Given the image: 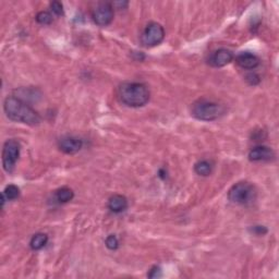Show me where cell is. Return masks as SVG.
I'll return each instance as SVG.
<instances>
[{
	"label": "cell",
	"instance_id": "obj_19",
	"mask_svg": "<svg viewBox=\"0 0 279 279\" xmlns=\"http://www.w3.org/2000/svg\"><path fill=\"white\" fill-rule=\"evenodd\" d=\"M51 13L55 14L57 16H61L63 15V5L60 1H52L49 4Z\"/></svg>",
	"mask_w": 279,
	"mask_h": 279
},
{
	"label": "cell",
	"instance_id": "obj_8",
	"mask_svg": "<svg viewBox=\"0 0 279 279\" xmlns=\"http://www.w3.org/2000/svg\"><path fill=\"white\" fill-rule=\"evenodd\" d=\"M83 146V141L76 136L66 135L58 141L59 150L68 155H73V154L81 151Z\"/></svg>",
	"mask_w": 279,
	"mask_h": 279
},
{
	"label": "cell",
	"instance_id": "obj_13",
	"mask_svg": "<svg viewBox=\"0 0 279 279\" xmlns=\"http://www.w3.org/2000/svg\"><path fill=\"white\" fill-rule=\"evenodd\" d=\"M47 243H48V236L44 233H37L31 238L29 247L33 251H39L46 247Z\"/></svg>",
	"mask_w": 279,
	"mask_h": 279
},
{
	"label": "cell",
	"instance_id": "obj_15",
	"mask_svg": "<svg viewBox=\"0 0 279 279\" xmlns=\"http://www.w3.org/2000/svg\"><path fill=\"white\" fill-rule=\"evenodd\" d=\"M55 198L59 202V203L64 204L68 203V202L72 201L74 198V192L68 187H63L58 189L55 193Z\"/></svg>",
	"mask_w": 279,
	"mask_h": 279
},
{
	"label": "cell",
	"instance_id": "obj_17",
	"mask_svg": "<svg viewBox=\"0 0 279 279\" xmlns=\"http://www.w3.org/2000/svg\"><path fill=\"white\" fill-rule=\"evenodd\" d=\"M36 21L41 25H48L52 22V13L48 11H40L36 14Z\"/></svg>",
	"mask_w": 279,
	"mask_h": 279
},
{
	"label": "cell",
	"instance_id": "obj_6",
	"mask_svg": "<svg viewBox=\"0 0 279 279\" xmlns=\"http://www.w3.org/2000/svg\"><path fill=\"white\" fill-rule=\"evenodd\" d=\"M165 28L157 22H151L145 26L141 35V43L144 47H155L165 39Z\"/></svg>",
	"mask_w": 279,
	"mask_h": 279
},
{
	"label": "cell",
	"instance_id": "obj_9",
	"mask_svg": "<svg viewBox=\"0 0 279 279\" xmlns=\"http://www.w3.org/2000/svg\"><path fill=\"white\" fill-rule=\"evenodd\" d=\"M234 60V53L229 49L221 48L214 51L209 58V64L214 68H223Z\"/></svg>",
	"mask_w": 279,
	"mask_h": 279
},
{
	"label": "cell",
	"instance_id": "obj_14",
	"mask_svg": "<svg viewBox=\"0 0 279 279\" xmlns=\"http://www.w3.org/2000/svg\"><path fill=\"white\" fill-rule=\"evenodd\" d=\"M214 166L210 162V160H199V162L194 165V171L195 174L202 176V177H207L213 173Z\"/></svg>",
	"mask_w": 279,
	"mask_h": 279
},
{
	"label": "cell",
	"instance_id": "obj_21",
	"mask_svg": "<svg viewBox=\"0 0 279 279\" xmlns=\"http://www.w3.org/2000/svg\"><path fill=\"white\" fill-rule=\"evenodd\" d=\"M246 80L249 82V84L251 85H257L260 83V76L257 73H249L246 76Z\"/></svg>",
	"mask_w": 279,
	"mask_h": 279
},
{
	"label": "cell",
	"instance_id": "obj_12",
	"mask_svg": "<svg viewBox=\"0 0 279 279\" xmlns=\"http://www.w3.org/2000/svg\"><path fill=\"white\" fill-rule=\"evenodd\" d=\"M108 209L115 214H121L128 209V200L124 195L115 194L108 200Z\"/></svg>",
	"mask_w": 279,
	"mask_h": 279
},
{
	"label": "cell",
	"instance_id": "obj_20",
	"mask_svg": "<svg viewBox=\"0 0 279 279\" xmlns=\"http://www.w3.org/2000/svg\"><path fill=\"white\" fill-rule=\"evenodd\" d=\"M162 269H160L159 266H153L147 274V276L150 278H158L162 277Z\"/></svg>",
	"mask_w": 279,
	"mask_h": 279
},
{
	"label": "cell",
	"instance_id": "obj_5",
	"mask_svg": "<svg viewBox=\"0 0 279 279\" xmlns=\"http://www.w3.org/2000/svg\"><path fill=\"white\" fill-rule=\"evenodd\" d=\"M21 145L14 139L4 142L2 147V166L4 171L11 174L15 168L17 159L20 157Z\"/></svg>",
	"mask_w": 279,
	"mask_h": 279
},
{
	"label": "cell",
	"instance_id": "obj_3",
	"mask_svg": "<svg viewBox=\"0 0 279 279\" xmlns=\"http://www.w3.org/2000/svg\"><path fill=\"white\" fill-rule=\"evenodd\" d=\"M225 107L214 100L202 98L192 105L191 114L201 121H215L225 115Z\"/></svg>",
	"mask_w": 279,
	"mask_h": 279
},
{
	"label": "cell",
	"instance_id": "obj_10",
	"mask_svg": "<svg viewBox=\"0 0 279 279\" xmlns=\"http://www.w3.org/2000/svg\"><path fill=\"white\" fill-rule=\"evenodd\" d=\"M275 153L271 147L265 145H259L253 147L252 150L249 152V159L251 162H270V160L274 159Z\"/></svg>",
	"mask_w": 279,
	"mask_h": 279
},
{
	"label": "cell",
	"instance_id": "obj_7",
	"mask_svg": "<svg viewBox=\"0 0 279 279\" xmlns=\"http://www.w3.org/2000/svg\"><path fill=\"white\" fill-rule=\"evenodd\" d=\"M114 7L110 2H99L96 7L93 9L92 17L95 24L98 26H107L114 20Z\"/></svg>",
	"mask_w": 279,
	"mask_h": 279
},
{
	"label": "cell",
	"instance_id": "obj_4",
	"mask_svg": "<svg viewBox=\"0 0 279 279\" xmlns=\"http://www.w3.org/2000/svg\"><path fill=\"white\" fill-rule=\"evenodd\" d=\"M257 197L255 188L248 181H240L230 188L228 199L230 202L239 205H247L254 201Z\"/></svg>",
	"mask_w": 279,
	"mask_h": 279
},
{
	"label": "cell",
	"instance_id": "obj_2",
	"mask_svg": "<svg viewBox=\"0 0 279 279\" xmlns=\"http://www.w3.org/2000/svg\"><path fill=\"white\" fill-rule=\"evenodd\" d=\"M118 95L121 102L132 108L145 106L151 98L150 88L141 82H126L118 88Z\"/></svg>",
	"mask_w": 279,
	"mask_h": 279
},
{
	"label": "cell",
	"instance_id": "obj_16",
	"mask_svg": "<svg viewBox=\"0 0 279 279\" xmlns=\"http://www.w3.org/2000/svg\"><path fill=\"white\" fill-rule=\"evenodd\" d=\"M2 194L7 199V201H14L20 197V189L14 185H9L5 187Z\"/></svg>",
	"mask_w": 279,
	"mask_h": 279
},
{
	"label": "cell",
	"instance_id": "obj_18",
	"mask_svg": "<svg viewBox=\"0 0 279 279\" xmlns=\"http://www.w3.org/2000/svg\"><path fill=\"white\" fill-rule=\"evenodd\" d=\"M105 245L107 249H109L110 251H116L117 249L119 248V240H118V238L115 235H110L106 238Z\"/></svg>",
	"mask_w": 279,
	"mask_h": 279
},
{
	"label": "cell",
	"instance_id": "obj_22",
	"mask_svg": "<svg viewBox=\"0 0 279 279\" xmlns=\"http://www.w3.org/2000/svg\"><path fill=\"white\" fill-rule=\"evenodd\" d=\"M251 231L257 236H264L267 234V228L264 226H253V228H251Z\"/></svg>",
	"mask_w": 279,
	"mask_h": 279
},
{
	"label": "cell",
	"instance_id": "obj_1",
	"mask_svg": "<svg viewBox=\"0 0 279 279\" xmlns=\"http://www.w3.org/2000/svg\"><path fill=\"white\" fill-rule=\"evenodd\" d=\"M3 110L10 120L35 127L41 122L38 112L20 97L9 96L4 99Z\"/></svg>",
	"mask_w": 279,
	"mask_h": 279
},
{
	"label": "cell",
	"instance_id": "obj_23",
	"mask_svg": "<svg viewBox=\"0 0 279 279\" xmlns=\"http://www.w3.org/2000/svg\"><path fill=\"white\" fill-rule=\"evenodd\" d=\"M129 5L128 1H116L112 2V7L117 9H126Z\"/></svg>",
	"mask_w": 279,
	"mask_h": 279
},
{
	"label": "cell",
	"instance_id": "obj_11",
	"mask_svg": "<svg viewBox=\"0 0 279 279\" xmlns=\"http://www.w3.org/2000/svg\"><path fill=\"white\" fill-rule=\"evenodd\" d=\"M236 62L239 67L246 70H253L260 66V58L252 52H241L236 57Z\"/></svg>",
	"mask_w": 279,
	"mask_h": 279
}]
</instances>
